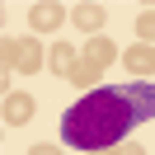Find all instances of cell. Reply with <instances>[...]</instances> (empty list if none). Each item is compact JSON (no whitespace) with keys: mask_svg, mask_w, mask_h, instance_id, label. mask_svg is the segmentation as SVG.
Returning <instances> with one entry per match:
<instances>
[{"mask_svg":"<svg viewBox=\"0 0 155 155\" xmlns=\"http://www.w3.org/2000/svg\"><path fill=\"white\" fill-rule=\"evenodd\" d=\"M141 122H155V80H127L80 94L61 113V141L75 150H108Z\"/></svg>","mask_w":155,"mask_h":155,"instance_id":"obj_1","label":"cell"},{"mask_svg":"<svg viewBox=\"0 0 155 155\" xmlns=\"http://www.w3.org/2000/svg\"><path fill=\"white\" fill-rule=\"evenodd\" d=\"M47 66V52H42L38 38H10L5 42V75L19 71V75H38Z\"/></svg>","mask_w":155,"mask_h":155,"instance_id":"obj_2","label":"cell"},{"mask_svg":"<svg viewBox=\"0 0 155 155\" xmlns=\"http://www.w3.org/2000/svg\"><path fill=\"white\" fill-rule=\"evenodd\" d=\"M66 19H71V10L57 5V0H38V5H28V28H33V33H52V28H61Z\"/></svg>","mask_w":155,"mask_h":155,"instance_id":"obj_3","label":"cell"},{"mask_svg":"<svg viewBox=\"0 0 155 155\" xmlns=\"http://www.w3.org/2000/svg\"><path fill=\"white\" fill-rule=\"evenodd\" d=\"M33 113H38L33 94H24V89H10V94H5V122H10V127H28Z\"/></svg>","mask_w":155,"mask_h":155,"instance_id":"obj_4","label":"cell"},{"mask_svg":"<svg viewBox=\"0 0 155 155\" xmlns=\"http://www.w3.org/2000/svg\"><path fill=\"white\" fill-rule=\"evenodd\" d=\"M122 66L132 71L136 80H150V75H155V47H150V42H136V47H122Z\"/></svg>","mask_w":155,"mask_h":155,"instance_id":"obj_5","label":"cell"},{"mask_svg":"<svg viewBox=\"0 0 155 155\" xmlns=\"http://www.w3.org/2000/svg\"><path fill=\"white\" fill-rule=\"evenodd\" d=\"M71 24H75L80 33H89V38H99L108 24V10L104 5H71Z\"/></svg>","mask_w":155,"mask_h":155,"instance_id":"obj_6","label":"cell"},{"mask_svg":"<svg viewBox=\"0 0 155 155\" xmlns=\"http://www.w3.org/2000/svg\"><path fill=\"white\" fill-rule=\"evenodd\" d=\"M117 57H122V47H117L113 38H104V33H99V38H89V42H85V61H94L99 71H108V66H113Z\"/></svg>","mask_w":155,"mask_h":155,"instance_id":"obj_7","label":"cell"},{"mask_svg":"<svg viewBox=\"0 0 155 155\" xmlns=\"http://www.w3.org/2000/svg\"><path fill=\"white\" fill-rule=\"evenodd\" d=\"M75 61H80V52L71 47V42H52L47 47V71H57V75H71Z\"/></svg>","mask_w":155,"mask_h":155,"instance_id":"obj_8","label":"cell"},{"mask_svg":"<svg viewBox=\"0 0 155 155\" xmlns=\"http://www.w3.org/2000/svg\"><path fill=\"white\" fill-rule=\"evenodd\" d=\"M66 80H71V85H80V89H85V85H99V80H104V71H99L94 61H85V57H80V61H75V71H71Z\"/></svg>","mask_w":155,"mask_h":155,"instance_id":"obj_9","label":"cell"},{"mask_svg":"<svg viewBox=\"0 0 155 155\" xmlns=\"http://www.w3.org/2000/svg\"><path fill=\"white\" fill-rule=\"evenodd\" d=\"M136 33H141V42L155 47V10H141V14H136Z\"/></svg>","mask_w":155,"mask_h":155,"instance_id":"obj_10","label":"cell"},{"mask_svg":"<svg viewBox=\"0 0 155 155\" xmlns=\"http://www.w3.org/2000/svg\"><path fill=\"white\" fill-rule=\"evenodd\" d=\"M117 155H146V146H136V141H127V146H117Z\"/></svg>","mask_w":155,"mask_h":155,"instance_id":"obj_11","label":"cell"},{"mask_svg":"<svg viewBox=\"0 0 155 155\" xmlns=\"http://www.w3.org/2000/svg\"><path fill=\"white\" fill-rule=\"evenodd\" d=\"M28 155H61V150H57V146H47V141H42V146H33Z\"/></svg>","mask_w":155,"mask_h":155,"instance_id":"obj_12","label":"cell"},{"mask_svg":"<svg viewBox=\"0 0 155 155\" xmlns=\"http://www.w3.org/2000/svg\"><path fill=\"white\" fill-rule=\"evenodd\" d=\"M89 155H117V150H89Z\"/></svg>","mask_w":155,"mask_h":155,"instance_id":"obj_13","label":"cell"}]
</instances>
